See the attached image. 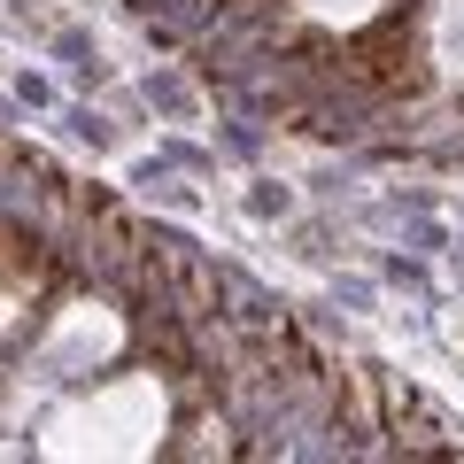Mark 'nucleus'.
<instances>
[{
	"label": "nucleus",
	"instance_id": "nucleus-1",
	"mask_svg": "<svg viewBox=\"0 0 464 464\" xmlns=\"http://www.w3.org/2000/svg\"><path fill=\"white\" fill-rule=\"evenodd\" d=\"M232 101L302 140L464 170V0H132Z\"/></svg>",
	"mask_w": 464,
	"mask_h": 464
}]
</instances>
